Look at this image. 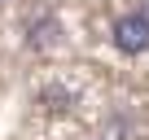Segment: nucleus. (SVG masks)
Returning a JSON list of instances; mask_svg holds the SVG:
<instances>
[{"instance_id": "obj_1", "label": "nucleus", "mask_w": 149, "mask_h": 140, "mask_svg": "<svg viewBox=\"0 0 149 140\" xmlns=\"http://www.w3.org/2000/svg\"><path fill=\"white\" fill-rule=\"evenodd\" d=\"M110 40H114V48H118L123 57H140V53H149V9H136V13L114 18Z\"/></svg>"}]
</instances>
